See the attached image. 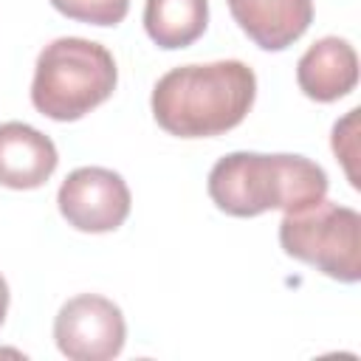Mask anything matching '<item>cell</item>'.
Instances as JSON below:
<instances>
[{
    "mask_svg": "<svg viewBox=\"0 0 361 361\" xmlns=\"http://www.w3.org/2000/svg\"><path fill=\"white\" fill-rule=\"evenodd\" d=\"M257 99V76L240 59L180 65L152 87V116L178 138H212L243 124Z\"/></svg>",
    "mask_w": 361,
    "mask_h": 361,
    "instance_id": "obj_1",
    "label": "cell"
},
{
    "mask_svg": "<svg viewBox=\"0 0 361 361\" xmlns=\"http://www.w3.org/2000/svg\"><path fill=\"white\" fill-rule=\"evenodd\" d=\"M209 197L231 217L296 212L327 197V172L305 155L228 152L209 172Z\"/></svg>",
    "mask_w": 361,
    "mask_h": 361,
    "instance_id": "obj_2",
    "label": "cell"
},
{
    "mask_svg": "<svg viewBox=\"0 0 361 361\" xmlns=\"http://www.w3.org/2000/svg\"><path fill=\"white\" fill-rule=\"evenodd\" d=\"M116 82V59L102 42L85 37H59L37 56L31 104L37 113L54 121H76L107 102Z\"/></svg>",
    "mask_w": 361,
    "mask_h": 361,
    "instance_id": "obj_3",
    "label": "cell"
},
{
    "mask_svg": "<svg viewBox=\"0 0 361 361\" xmlns=\"http://www.w3.org/2000/svg\"><path fill=\"white\" fill-rule=\"evenodd\" d=\"M279 245L288 257L313 265L330 279H361V214L350 206L322 197L313 206L285 212L279 223Z\"/></svg>",
    "mask_w": 361,
    "mask_h": 361,
    "instance_id": "obj_4",
    "label": "cell"
},
{
    "mask_svg": "<svg viewBox=\"0 0 361 361\" xmlns=\"http://www.w3.org/2000/svg\"><path fill=\"white\" fill-rule=\"evenodd\" d=\"M54 341L71 361H110L124 350L127 324L116 302L99 293L68 299L54 319Z\"/></svg>",
    "mask_w": 361,
    "mask_h": 361,
    "instance_id": "obj_5",
    "label": "cell"
},
{
    "mask_svg": "<svg viewBox=\"0 0 361 361\" xmlns=\"http://www.w3.org/2000/svg\"><path fill=\"white\" fill-rule=\"evenodd\" d=\"M56 206L76 231L104 234L116 231L127 220L133 197L118 172L104 166H79L62 180Z\"/></svg>",
    "mask_w": 361,
    "mask_h": 361,
    "instance_id": "obj_6",
    "label": "cell"
},
{
    "mask_svg": "<svg viewBox=\"0 0 361 361\" xmlns=\"http://www.w3.org/2000/svg\"><path fill=\"white\" fill-rule=\"evenodd\" d=\"M56 164L59 152L45 133L23 121L0 124V186L39 189L56 172Z\"/></svg>",
    "mask_w": 361,
    "mask_h": 361,
    "instance_id": "obj_7",
    "label": "cell"
},
{
    "mask_svg": "<svg viewBox=\"0 0 361 361\" xmlns=\"http://www.w3.org/2000/svg\"><path fill=\"white\" fill-rule=\"evenodd\" d=\"M234 23L262 51H285L313 23V0H226Z\"/></svg>",
    "mask_w": 361,
    "mask_h": 361,
    "instance_id": "obj_8",
    "label": "cell"
},
{
    "mask_svg": "<svg viewBox=\"0 0 361 361\" xmlns=\"http://www.w3.org/2000/svg\"><path fill=\"white\" fill-rule=\"evenodd\" d=\"M299 90L313 102H338L358 85V54L341 37L316 39L296 62Z\"/></svg>",
    "mask_w": 361,
    "mask_h": 361,
    "instance_id": "obj_9",
    "label": "cell"
},
{
    "mask_svg": "<svg viewBox=\"0 0 361 361\" xmlns=\"http://www.w3.org/2000/svg\"><path fill=\"white\" fill-rule=\"evenodd\" d=\"M209 25V0H147L144 28L164 51H178L203 37Z\"/></svg>",
    "mask_w": 361,
    "mask_h": 361,
    "instance_id": "obj_10",
    "label": "cell"
},
{
    "mask_svg": "<svg viewBox=\"0 0 361 361\" xmlns=\"http://www.w3.org/2000/svg\"><path fill=\"white\" fill-rule=\"evenodd\" d=\"M51 6L68 20L87 25H118L130 11V0H51Z\"/></svg>",
    "mask_w": 361,
    "mask_h": 361,
    "instance_id": "obj_11",
    "label": "cell"
},
{
    "mask_svg": "<svg viewBox=\"0 0 361 361\" xmlns=\"http://www.w3.org/2000/svg\"><path fill=\"white\" fill-rule=\"evenodd\" d=\"M8 299H11V293H8V282H6V276L0 274V324L6 322V313H8Z\"/></svg>",
    "mask_w": 361,
    "mask_h": 361,
    "instance_id": "obj_12",
    "label": "cell"
}]
</instances>
